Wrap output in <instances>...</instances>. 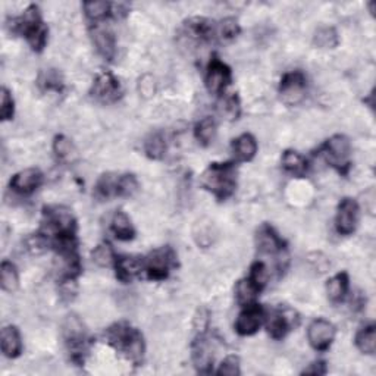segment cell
I'll list each match as a JSON object with an SVG mask.
<instances>
[{
	"label": "cell",
	"mask_w": 376,
	"mask_h": 376,
	"mask_svg": "<svg viewBox=\"0 0 376 376\" xmlns=\"http://www.w3.org/2000/svg\"><path fill=\"white\" fill-rule=\"evenodd\" d=\"M360 219V206L351 197H344L338 203L335 215V229L340 236L355 234Z\"/></svg>",
	"instance_id": "8fae6325"
},
{
	"label": "cell",
	"mask_w": 376,
	"mask_h": 376,
	"mask_svg": "<svg viewBox=\"0 0 376 376\" xmlns=\"http://www.w3.org/2000/svg\"><path fill=\"white\" fill-rule=\"evenodd\" d=\"M14 32H18L24 37L32 52L40 53L44 50L49 39V28L44 24L40 14V8L37 5H30L24 14L14 19L12 24Z\"/></svg>",
	"instance_id": "3957f363"
},
{
	"label": "cell",
	"mask_w": 376,
	"mask_h": 376,
	"mask_svg": "<svg viewBox=\"0 0 376 376\" xmlns=\"http://www.w3.org/2000/svg\"><path fill=\"white\" fill-rule=\"evenodd\" d=\"M0 285L6 293H15L19 286V273L15 264L9 260H3L0 264Z\"/></svg>",
	"instance_id": "f546056e"
},
{
	"label": "cell",
	"mask_w": 376,
	"mask_h": 376,
	"mask_svg": "<svg viewBox=\"0 0 376 376\" xmlns=\"http://www.w3.org/2000/svg\"><path fill=\"white\" fill-rule=\"evenodd\" d=\"M90 37L93 46L98 56H102L105 61L110 62L116 56V39L114 32L109 28L102 27V24L93 25L90 30Z\"/></svg>",
	"instance_id": "ac0fdd59"
},
{
	"label": "cell",
	"mask_w": 376,
	"mask_h": 376,
	"mask_svg": "<svg viewBox=\"0 0 376 376\" xmlns=\"http://www.w3.org/2000/svg\"><path fill=\"white\" fill-rule=\"evenodd\" d=\"M167 140L162 132H152L145 140V153L152 160H162L167 154Z\"/></svg>",
	"instance_id": "f1b7e54d"
},
{
	"label": "cell",
	"mask_w": 376,
	"mask_h": 376,
	"mask_svg": "<svg viewBox=\"0 0 376 376\" xmlns=\"http://www.w3.org/2000/svg\"><path fill=\"white\" fill-rule=\"evenodd\" d=\"M25 246L27 250L32 254H41L46 251L50 247V241L49 238L43 234L41 231L36 232V234H31L27 240H25Z\"/></svg>",
	"instance_id": "60d3db41"
},
{
	"label": "cell",
	"mask_w": 376,
	"mask_h": 376,
	"mask_svg": "<svg viewBox=\"0 0 376 376\" xmlns=\"http://www.w3.org/2000/svg\"><path fill=\"white\" fill-rule=\"evenodd\" d=\"M247 278L254 286H256V289L263 291L264 286L268 285V281H269V271L267 264H264V262L256 260L254 263H251Z\"/></svg>",
	"instance_id": "e575fe53"
},
{
	"label": "cell",
	"mask_w": 376,
	"mask_h": 376,
	"mask_svg": "<svg viewBox=\"0 0 376 376\" xmlns=\"http://www.w3.org/2000/svg\"><path fill=\"white\" fill-rule=\"evenodd\" d=\"M313 43L319 49H335L340 43L338 32L334 27L319 28L313 36Z\"/></svg>",
	"instance_id": "836d02e7"
},
{
	"label": "cell",
	"mask_w": 376,
	"mask_h": 376,
	"mask_svg": "<svg viewBox=\"0 0 376 376\" xmlns=\"http://www.w3.org/2000/svg\"><path fill=\"white\" fill-rule=\"evenodd\" d=\"M110 229H112L114 236L119 241H131L136 237V228L132 225L131 219L123 210H118L114 215L112 222H110Z\"/></svg>",
	"instance_id": "484cf974"
},
{
	"label": "cell",
	"mask_w": 376,
	"mask_h": 376,
	"mask_svg": "<svg viewBox=\"0 0 376 376\" xmlns=\"http://www.w3.org/2000/svg\"><path fill=\"white\" fill-rule=\"evenodd\" d=\"M218 30V36L222 39L224 41H231L238 37L241 32L240 24L236 18H225L219 22Z\"/></svg>",
	"instance_id": "74e56055"
},
{
	"label": "cell",
	"mask_w": 376,
	"mask_h": 376,
	"mask_svg": "<svg viewBox=\"0 0 376 376\" xmlns=\"http://www.w3.org/2000/svg\"><path fill=\"white\" fill-rule=\"evenodd\" d=\"M184 34L196 43H210L216 37L218 30L213 21L203 17H193L184 22Z\"/></svg>",
	"instance_id": "e0dca14e"
},
{
	"label": "cell",
	"mask_w": 376,
	"mask_h": 376,
	"mask_svg": "<svg viewBox=\"0 0 376 376\" xmlns=\"http://www.w3.org/2000/svg\"><path fill=\"white\" fill-rule=\"evenodd\" d=\"M106 344L112 347L121 356H124L134 366H140L145 360L146 342L137 328L128 322H116L110 325L103 334Z\"/></svg>",
	"instance_id": "6da1fadb"
},
{
	"label": "cell",
	"mask_w": 376,
	"mask_h": 376,
	"mask_svg": "<svg viewBox=\"0 0 376 376\" xmlns=\"http://www.w3.org/2000/svg\"><path fill=\"white\" fill-rule=\"evenodd\" d=\"M216 375H224V376H238V375H241L240 357L236 356V355L227 356L222 360V363L219 364Z\"/></svg>",
	"instance_id": "7bdbcfd3"
},
{
	"label": "cell",
	"mask_w": 376,
	"mask_h": 376,
	"mask_svg": "<svg viewBox=\"0 0 376 376\" xmlns=\"http://www.w3.org/2000/svg\"><path fill=\"white\" fill-rule=\"evenodd\" d=\"M176 268V253L165 246L153 250L145 259V272L150 281H165Z\"/></svg>",
	"instance_id": "52a82bcc"
},
{
	"label": "cell",
	"mask_w": 376,
	"mask_h": 376,
	"mask_svg": "<svg viewBox=\"0 0 376 376\" xmlns=\"http://www.w3.org/2000/svg\"><path fill=\"white\" fill-rule=\"evenodd\" d=\"M76 293H79V284L76 278L72 276H61L59 280V295L63 302H72Z\"/></svg>",
	"instance_id": "b9f144b4"
},
{
	"label": "cell",
	"mask_w": 376,
	"mask_h": 376,
	"mask_svg": "<svg viewBox=\"0 0 376 376\" xmlns=\"http://www.w3.org/2000/svg\"><path fill=\"white\" fill-rule=\"evenodd\" d=\"M328 372V364L325 360H316L309 364V366L302 372V375H315V376H322Z\"/></svg>",
	"instance_id": "f6af8a7d"
},
{
	"label": "cell",
	"mask_w": 376,
	"mask_h": 376,
	"mask_svg": "<svg viewBox=\"0 0 376 376\" xmlns=\"http://www.w3.org/2000/svg\"><path fill=\"white\" fill-rule=\"evenodd\" d=\"M264 322H267V311L259 303H253L242 307L234 324V329L240 337H251Z\"/></svg>",
	"instance_id": "7c38bea8"
},
{
	"label": "cell",
	"mask_w": 376,
	"mask_h": 376,
	"mask_svg": "<svg viewBox=\"0 0 376 376\" xmlns=\"http://www.w3.org/2000/svg\"><path fill=\"white\" fill-rule=\"evenodd\" d=\"M53 153L58 160L71 162L75 156V147L68 137L56 136L53 140Z\"/></svg>",
	"instance_id": "d590c367"
},
{
	"label": "cell",
	"mask_w": 376,
	"mask_h": 376,
	"mask_svg": "<svg viewBox=\"0 0 376 376\" xmlns=\"http://www.w3.org/2000/svg\"><path fill=\"white\" fill-rule=\"evenodd\" d=\"M307 340L311 347L316 351L324 353L329 350L335 340V326L324 317L312 320L307 328Z\"/></svg>",
	"instance_id": "4fadbf2b"
},
{
	"label": "cell",
	"mask_w": 376,
	"mask_h": 376,
	"mask_svg": "<svg viewBox=\"0 0 376 376\" xmlns=\"http://www.w3.org/2000/svg\"><path fill=\"white\" fill-rule=\"evenodd\" d=\"M90 93L94 101L112 105L123 97V85L112 72H101L96 76Z\"/></svg>",
	"instance_id": "30bf717a"
},
{
	"label": "cell",
	"mask_w": 376,
	"mask_h": 376,
	"mask_svg": "<svg viewBox=\"0 0 376 376\" xmlns=\"http://www.w3.org/2000/svg\"><path fill=\"white\" fill-rule=\"evenodd\" d=\"M63 340L71 362L76 366H83L92 347V338L84 324L76 316H68L63 324Z\"/></svg>",
	"instance_id": "5b68a950"
},
{
	"label": "cell",
	"mask_w": 376,
	"mask_h": 376,
	"mask_svg": "<svg viewBox=\"0 0 376 376\" xmlns=\"http://www.w3.org/2000/svg\"><path fill=\"white\" fill-rule=\"evenodd\" d=\"M351 152L350 140L342 134H335L328 138L320 147V154L325 162L341 175H347L351 168Z\"/></svg>",
	"instance_id": "8992f818"
},
{
	"label": "cell",
	"mask_w": 376,
	"mask_h": 376,
	"mask_svg": "<svg viewBox=\"0 0 376 376\" xmlns=\"http://www.w3.org/2000/svg\"><path fill=\"white\" fill-rule=\"evenodd\" d=\"M0 346H2L3 356L8 359H17L22 353V337L15 325H6L0 335Z\"/></svg>",
	"instance_id": "44dd1931"
},
{
	"label": "cell",
	"mask_w": 376,
	"mask_h": 376,
	"mask_svg": "<svg viewBox=\"0 0 376 376\" xmlns=\"http://www.w3.org/2000/svg\"><path fill=\"white\" fill-rule=\"evenodd\" d=\"M258 149V140L250 132H244V134H241L232 141V153H234L237 162L253 160L254 156H256Z\"/></svg>",
	"instance_id": "7402d4cb"
},
{
	"label": "cell",
	"mask_w": 376,
	"mask_h": 376,
	"mask_svg": "<svg viewBox=\"0 0 376 376\" xmlns=\"http://www.w3.org/2000/svg\"><path fill=\"white\" fill-rule=\"evenodd\" d=\"M39 87L43 92L61 93L63 90V80L56 70H49L46 72H41L39 76Z\"/></svg>",
	"instance_id": "8d00e7d4"
},
{
	"label": "cell",
	"mask_w": 376,
	"mask_h": 376,
	"mask_svg": "<svg viewBox=\"0 0 376 376\" xmlns=\"http://www.w3.org/2000/svg\"><path fill=\"white\" fill-rule=\"evenodd\" d=\"M254 241H256V247L259 253L268 254V256H276L282 262L281 256L286 250V244L272 225L269 224L260 225L256 231V236H254Z\"/></svg>",
	"instance_id": "5bb4252c"
},
{
	"label": "cell",
	"mask_w": 376,
	"mask_h": 376,
	"mask_svg": "<svg viewBox=\"0 0 376 376\" xmlns=\"http://www.w3.org/2000/svg\"><path fill=\"white\" fill-rule=\"evenodd\" d=\"M114 3L109 2H85L83 3L84 15L85 18L92 22V25H97L107 19L109 17H114L112 12Z\"/></svg>",
	"instance_id": "4316f807"
},
{
	"label": "cell",
	"mask_w": 376,
	"mask_h": 376,
	"mask_svg": "<svg viewBox=\"0 0 376 376\" xmlns=\"http://www.w3.org/2000/svg\"><path fill=\"white\" fill-rule=\"evenodd\" d=\"M138 190V181L136 175L121 174L119 176V197H131Z\"/></svg>",
	"instance_id": "ee69618b"
},
{
	"label": "cell",
	"mask_w": 376,
	"mask_h": 376,
	"mask_svg": "<svg viewBox=\"0 0 376 376\" xmlns=\"http://www.w3.org/2000/svg\"><path fill=\"white\" fill-rule=\"evenodd\" d=\"M350 290V278L347 272H338L326 282V295L331 303L340 304L346 300Z\"/></svg>",
	"instance_id": "603a6c76"
},
{
	"label": "cell",
	"mask_w": 376,
	"mask_h": 376,
	"mask_svg": "<svg viewBox=\"0 0 376 376\" xmlns=\"http://www.w3.org/2000/svg\"><path fill=\"white\" fill-rule=\"evenodd\" d=\"M220 112H222V115L229 121L238 119V116L241 114V103H240V98L236 93L224 98L222 106H220Z\"/></svg>",
	"instance_id": "ab89813d"
},
{
	"label": "cell",
	"mask_w": 376,
	"mask_h": 376,
	"mask_svg": "<svg viewBox=\"0 0 376 376\" xmlns=\"http://www.w3.org/2000/svg\"><path fill=\"white\" fill-rule=\"evenodd\" d=\"M41 232L52 242L63 237L76 236V220L70 209L63 206H46L43 209Z\"/></svg>",
	"instance_id": "277c9868"
},
{
	"label": "cell",
	"mask_w": 376,
	"mask_h": 376,
	"mask_svg": "<svg viewBox=\"0 0 376 376\" xmlns=\"http://www.w3.org/2000/svg\"><path fill=\"white\" fill-rule=\"evenodd\" d=\"M260 290L256 289L250 280L247 278H242L237 282L236 285V300L237 303L241 306V307H246V306H250L253 303H258V297L260 295Z\"/></svg>",
	"instance_id": "83f0119b"
},
{
	"label": "cell",
	"mask_w": 376,
	"mask_h": 376,
	"mask_svg": "<svg viewBox=\"0 0 376 376\" xmlns=\"http://www.w3.org/2000/svg\"><path fill=\"white\" fill-rule=\"evenodd\" d=\"M355 344L362 355L373 356L376 351V334H375V325L370 324L368 326L362 328L356 334Z\"/></svg>",
	"instance_id": "1f68e13d"
},
{
	"label": "cell",
	"mask_w": 376,
	"mask_h": 376,
	"mask_svg": "<svg viewBox=\"0 0 376 376\" xmlns=\"http://www.w3.org/2000/svg\"><path fill=\"white\" fill-rule=\"evenodd\" d=\"M119 176L121 175L112 172L103 174L94 185V196L101 200L119 197Z\"/></svg>",
	"instance_id": "d4e9b609"
},
{
	"label": "cell",
	"mask_w": 376,
	"mask_h": 376,
	"mask_svg": "<svg viewBox=\"0 0 376 376\" xmlns=\"http://www.w3.org/2000/svg\"><path fill=\"white\" fill-rule=\"evenodd\" d=\"M191 359L194 368L198 373H212L213 370V355L212 347L205 333H198V335L191 342Z\"/></svg>",
	"instance_id": "2e32d148"
},
{
	"label": "cell",
	"mask_w": 376,
	"mask_h": 376,
	"mask_svg": "<svg viewBox=\"0 0 376 376\" xmlns=\"http://www.w3.org/2000/svg\"><path fill=\"white\" fill-rule=\"evenodd\" d=\"M200 184L218 202H227L237 190V167L234 162H213L200 176Z\"/></svg>",
	"instance_id": "7a4b0ae2"
},
{
	"label": "cell",
	"mask_w": 376,
	"mask_h": 376,
	"mask_svg": "<svg viewBox=\"0 0 376 376\" xmlns=\"http://www.w3.org/2000/svg\"><path fill=\"white\" fill-rule=\"evenodd\" d=\"M43 184V172L39 168H27L10 178V190L19 196H30Z\"/></svg>",
	"instance_id": "d6986e66"
},
{
	"label": "cell",
	"mask_w": 376,
	"mask_h": 376,
	"mask_svg": "<svg viewBox=\"0 0 376 376\" xmlns=\"http://www.w3.org/2000/svg\"><path fill=\"white\" fill-rule=\"evenodd\" d=\"M114 268L116 280L129 284L145 272V259L140 256H116Z\"/></svg>",
	"instance_id": "ffe728a7"
},
{
	"label": "cell",
	"mask_w": 376,
	"mask_h": 376,
	"mask_svg": "<svg viewBox=\"0 0 376 376\" xmlns=\"http://www.w3.org/2000/svg\"><path fill=\"white\" fill-rule=\"evenodd\" d=\"M232 83V71L229 66L220 61L216 54H213L212 59H210L206 76H205V84L207 92L213 96H220L227 92V88Z\"/></svg>",
	"instance_id": "ba28073f"
},
{
	"label": "cell",
	"mask_w": 376,
	"mask_h": 376,
	"mask_svg": "<svg viewBox=\"0 0 376 376\" xmlns=\"http://www.w3.org/2000/svg\"><path fill=\"white\" fill-rule=\"evenodd\" d=\"M298 320H300V317H298L297 313L291 311V309L289 307L276 309L267 322L268 334L271 335V338L276 341L282 340L289 335L290 331H293L298 325Z\"/></svg>",
	"instance_id": "9a60e30c"
},
{
	"label": "cell",
	"mask_w": 376,
	"mask_h": 376,
	"mask_svg": "<svg viewBox=\"0 0 376 376\" xmlns=\"http://www.w3.org/2000/svg\"><path fill=\"white\" fill-rule=\"evenodd\" d=\"M306 92H307V80H306V75L302 71L286 72L281 79L278 93H280L281 101L285 105L295 106L300 102H303V98L306 97Z\"/></svg>",
	"instance_id": "9c48e42d"
},
{
	"label": "cell",
	"mask_w": 376,
	"mask_h": 376,
	"mask_svg": "<svg viewBox=\"0 0 376 376\" xmlns=\"http://www.w3.org/2000/svg\"><path fill=\"white\" fill-rule=\"evenodd\" d=\"M281 165H282V169L286 174L295 176V178H302V176H306V174L309 171L307 159L303 156L302 153H298L295 150H285L282 153Z\"/></svg>",
	"instance_id": "cb8c5ba5"
},
{
	"label": "cell",
	"mask_w": 376,
	"mask_h": 376,
	"mask_svg": "<svg viewBox=\"0 0 376 376\" xmlns=\"http://www.w3.org/2000/svg\"><path fill=\"white\" fill-rule=\"evenodd\" d=\"M92 259L96 264H98V267L109 268L115 264L116 254L114 251V247L110 246L107 241H103L98 246H96L94 250L92 251Z\"/></svg>",
	"instance_id": "d6a6232c"
},
{
	"label": "cell",
	"mask_w": 376,
	"mask_h": 376,
	"mask_svg": "<svg viewBox=\"0 0 376 376\" xmlns=\"http://www.w3.org/2000/svg\"><path fill=\"white\" fill-rule=\"evenodd\" d=\"M15 115V101L6 87H2V92H0V118H2L3 123L10 121Z\"/></svg>",
	"instance_id": "f35d334b"
},
{
	"label": "cell",
	"mask_w": 376,
	"mask_h": 376,
	"mask_svg": "<svg viewBox=\"0 0 376 376\" xmlns=\"http://www.w3.org/2000/svg\"><path fill=\"white\" fill-rule=\"evenodd\" d=\"M216 129H218V125L213 118L206 116L198 121L194 127V137L198 141V145H202L205 147L209 146L210 143L215 140Z\"/></svg>",
	"instance_id": "4dcf8cb0"
}]
</instances>
